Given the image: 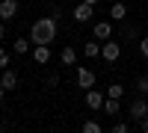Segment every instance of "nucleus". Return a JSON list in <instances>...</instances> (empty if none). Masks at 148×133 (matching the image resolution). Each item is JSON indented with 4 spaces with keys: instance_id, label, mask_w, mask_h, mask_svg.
<instances>
[{
    "instance_id": "4be33fe9",
    "label": "nucleus",
    "mask_w": 148,
    "mask_h": 133,
    "mask_svg": "<svg viewBox=\"0 0 148 133\" xmlns=\"http://www.w3.org/2000/svg\"><path fill=\"white\" fill-rule=\"evenodd\" d=\"M125 35H127V39H136L139 30H136V27H125Z\"/></svg>"
},
{
    "instance_id": "9b49d317",
    "label": "nucleus",
    "mask_w": 148,
    "mask_h": 133,
    "mask_svg": "<svg viewBox=\"0 0 148 133\" xmlns=\"http://www.w3.org/2000/svg\"><path fill=\"white\" fill-rule=\"evenodd\" d=\"M59 62L62 65H74L77 62V50H74V47H62V50H59Z\"/></svg>"
},
{
    "instance_id": "f257e3e1",
    "label": "nucleus",
    "mask_w": 148,
    "mask_h": 133,
    "mask_svg": "<svg viewBox=\"0 0 148 133\" xmlns=\"http://www.w3.org/2000/svg\"><path fill=\"white\" fill-rule=\"evenodd\" d=\"M56 33H59L56 18H39L30 27V42L33 44H51V42H56Z\"/></svg>"
},
{
    "instance_id": "423d86ee",
    "label": "nucleus",
    "mask_w": 148,
    "mask_h": 133,
    "mask_svg": "<svg viewBox=\"0 0 148 133\" xmlns=\"http://www.w3.org/2000/svg\"><path fill=\"white\" fill-rule=\"evenodd\" d=\"M86 106H89V110H101V106H104V92L86 89Z\"/></svg>"
},
{
    "instance_id": "b1692460",
    "label": "nucleus",
    "mask_w": 148,
    "mask_h": 133,
    "mask_svg": "<svg viewBox=\"0 0 148 133\" xmlns=\"http://www.w3.org/2000/svg\"><path fill=\"white\" fill-rule=\"evenodd\" d=\"M3 33H6V27H3V18H0V39H3Z\"/></svg>"
},
{
    "instance_id": "2eb2a0df",
    "label": "nucleus",
    "mask_w": 148,
    "mask_h": 133,
    "mask_svg": "<svg viewBox=\"0 0 148 133\" xmlns=\"http://www.w3.org/2000/svg\"><path fill=\"white\" fill-rule=\"evenodd\" d=\"M107 98H125V86H121V83H113V86H107Z\"/></svg>"
},
{
    "instance_id": "5701e85b",
    "label": "nucleus",
    "mask_w": 148,
    "mask_h": 133,
    "mask_svg": "<svg viewBox=\"0 0 148 133\" xmlns=\"http://www.w3.org/2000/svg\"><path fill=\"white\" fill-rule=\"evenodd\" d=\"M139 130H142V133H148V115H145L142 121H139Z\"/></svg>"
},
{
    "instance_id": "f3484780",
    "label": "nucleus",
    "mask_w": 148,
    "mask_h": 133,
    "mask_svg": "<svg viewBox=\"0 0 148 133\" xmlns=\"http://www.w3.org/2000/svg\"><path fill=\"white\" fill-rule=\"evenodd\" d=\"M104 127L98 124V121H83V133H101Z\"/></svg>"
},
{
    "instance_id": "7ed1b4c3",
    "label": "nucleus",
    "mask_w": 148,
    "mask_h": 133,
    "mask_svg": "<svg viewBox=\"0 0 148 133\" xmlns=\"http://www.w3.org/2000/svg\"><path fill=\"white\" fill-rule=\"evenodd\" d=\"M130 121H142V118L148 115V101L145 98H136V101H130Z\"/></svg>"
},
{
    "instance_id": "0eeeda50",
    "label": "nucleus",
    "mask_w": 148,
    "mask_h": 133,
    "mask_svg": "<svg viewBox=\"0 0 148 133\" xmlns=\"http://www.w3.org/2000/svg\"><path fill=\"white\" fill-rule=\"evenodd\" d=\"M18 15V0H0V18L9 21Z\"/></svg>"
},
{
    "instance_id": "20e7f679",
    "label": "nucleus",
    "mask_w": 148,
    "mask_h": 133,
    "mask_svg": "<svg viewBox=\"0 0 148 133\" xmlns=\"http://www.w3.org/2000/svg\"><path fill=\"white\" fill-rule=\"evenodd\" d=\"M92 15H95V6H92V3H86V0H80V3L74 6V21H77V24H86Z\"/></svg>"
},
{
    "instance_id": "f8f14e48",
    "label": "nucleus",
    "mask_w": 148,
    "mask_h": 133,
    "mask_svg": "<svg viewBox=\"0 0 148 133\" xmlns=\"http://www.w3.org/2000/svg\"><path fill=\"white\" fill-rule=\"evenodd\" d=\"M101 110L107 113V115H119L121 113V106H119V98H104V106Z\"/></svg>"
},
{
    "instance_id": "6e6552de",
    "label": "nucleus",
    "mask_w": 148,
    "mask_h": 133,
    "mask_svg": "<svg viewBox=\"0 0 148 133\" xmlns=\"http://www.w3.org/2000/svg\"><path fill=\"white\" fill-rule=\"evenodd\" d=\"M77 86H80V89H92V86H95V74H92L89 68H80V71H77Z\"/></svg>"
},
{
    "instance_id": "dca6fc26",
    "label": "nucleus",
    "mask_w": 148,
    "mask_h": 133,
    "mask_svg": "<svg viewBox=\"0 0 148 133\" xmlns=\"http://www.w3.org/2000/svg\"><path fill=\"white\" fill-rule=\"evenodd\" d=\"M12 50H15L18 56H24L30 50V39H15V44H12Z\"/></svg>"
},
{
    "instance_id": "ddd939ff",
    "label": "nucleus",
    "mask_w": 148,
    "mask_h": 133,
    "mask_svg": "<svg viewBox=\"0 0 148 133\" xmlns=\"http://www.w3.org/2000/svg\"><path fill=\"white\" fill-rule=\"evenodd\" d=\"M110 18H113V21H125V18H127V6H125V3H113Z\"/></svg>"
},
{
    "instance_id": "a878e982",
    "label": "nucleus",
    "mask_w": 148,
    "mask_h": 133,
    "mask_svg": "<svg viewBox=\"0 0 148 133\" xmlns=\"http://www.w3.org/2000/svg\"><path fill=\"white\" fill-rule=\"evenodd\" d=\"M86 3H92V6H95V3H98V0H86Z\"/></svg>"
},
{
    "instance_id": "9d476101",
    "label": "nucleus",
    "mask_w": 148,
    "mask_h": 133,
    "mask_svg": "<svg viewBox=\"0 0 148 133\" xmlns=\"http://www.w3.org/2000/svg\"><path fill=\"white\" fill-rule=\"evenodd\" d=\"M0 86H3L6 92H9V89H15V86H18V74H15V71H6V68H3V77H0Z\"/></svg>"
},
{
    "instance_id": "a211bd4d",
    "label": "nucleus",
    "mask_w": 148,
    "mask_h": 133,
    "mask_svg": "<svg viewBox=\"0 0 148 133\" xmlns=\"http://www.w3.org/2000/svg\"><path fill=\"white\" fill-rule=\"evenodd\" d=\"M136 92H139V95H148V74H142V77L136 80Z\"/></svg>"
},
{
    "instance_id": "1a4fd4ad",
    "label": "nucleus",
    "mask_w": 148,
    "mask_h": 133,
    "mask_svg": "<svg viewBox=\"0 0 148 133\" xmlns=\"http://www.w3.org/2000/svg\"><path fill=\"white\" fill-rule=\"evenodd\" d=\"M33 59H36L39 65L51 62V47H47V44H36V47H33Z\"/></svg>"
},
{
    "instance_id": "393cba45",
    "label": "nucleus",
    "mask_w": 148,
    "mask_h": 133,
    "mask_svg": "<svg viewBox=\"0 0 148 133\" xmlns=\"http://www.w3.org/2000/svg\"><path fill=\"white\" fill-rule=\"evenodd\" d=\"M3 98H6V89H3V86H0V104H3Z\"/></svg>"
},
{
    "instance_id": "412c9836",
    "label": "nucleus",
    "mask_w": 148,
    "mask_h": 133,
    "mask_svg": "<svg viewBox=\"0 0 148 133\" xmlns=\"http://www.w3.org/2000/svg\"><path fill=\"white\" fill-rule=\"evenodd\" d=\"M6 65H9V53H6V50H3V47H0V71H3V68H6Z\"/></svg>"
},
{
    "instance_id": "f03ea898",
    "label": "nucleus",
    "mask_w": 148,
    "mask_h": 133,
    "mask_svg": "<svg viewBox=\"0 0 148 133\" xmlns=\"http://www.w3.org/2000/svg\"><path fill=\"white\" fill-rule=\"evenodd\" d=\"M101 56L107 59V62H116V59L121 56V44H119V42H113V39H107V42L101 44Z\"/></svg>"
},
{
    "instance_id": "aec40b11",
    "label": "nucleus",
    "mask_w": 148,
    "mask_h": 133,
    "mask_svg": "<svg viewBox=\"0 0 148 133\" xmlns=\"http://www.w3.org/2000/svg\"><path fill=\"white\" fill-rule=\"evenodd\" d=\"M139 53L148 59V35H145V39H139Z\"/></svg>"
},
{
    "instance_id": "6ab92c4d",
    "label": "nucleus",
    "mask_w": 148,
    "mask_h": 133,
    "mask_svg": "<svg viewBox=\"0 0 148 133\" xmlns=\"http://www.w3.org/2000/svg\"><path fill=\"white\" fill-rule=\"evenodd\" d=\"M127 130H130L127 121H116V124H113V133H127Z\"/></svg>"
},
{
    "instance_id": "39448f33",
    "label": "nucleus",
    "mask_w": 148,
    "mask_h": 133,
    "mask_svg": "<svg viewBox=\"0 0 148 133\" xmlns=\"http://www.w3.org/2000/svg\"><path fill=\"white\" fill-rule=\"evenodd\" d=\"M92 33H95L98 42H107V39H113V24H110V21H98L92 27Z\"/></svg>"
},
{
    "instance_id": "4468645a",
    "label": "nucleus",
    "mask_w": 148,
    "mask_h": 133,
    "mask_svg": "<svg viewBox=\"0 0 148 133\" xmlns=\"http://www.w3.org/2000/svg\"><path fill=\"white\" fill-rule=\"evenodd\" d=\"M83 53L89 56V59H95V56H101V44H98V42H86V44H83Z\"/></svg>"
}]
</instances>
